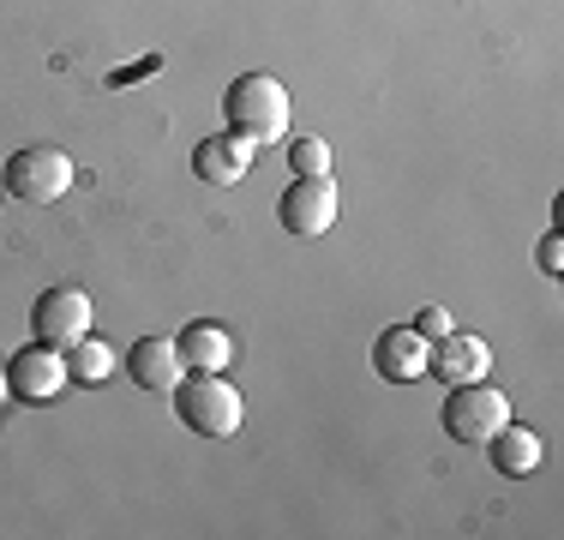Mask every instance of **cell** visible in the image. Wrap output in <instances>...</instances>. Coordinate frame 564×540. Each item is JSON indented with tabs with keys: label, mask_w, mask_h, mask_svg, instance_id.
<instances>
[{
	"label": "cell",
	"mask_w": 564,
	"mask_h": 540,
	"mask_svg": "<svg viewBox=\"0 0 564 540\" xmlns=\"http://www.w3.org/2000/svg\"><path fill=\"white\" fill-rule=\"evenodd\" d=\"M289 102L294 97L271 73H240L223 97V120H228V132H240L252 144H276V139H289Z\"/></svg>",
	"instance_id": "1"
},
{
	"label": "cell",
	"mask_w": 564,
	"mask_h": 540,
	"mask_svg": "<svg viewBox=\"0 0 564 540\" xmlns=\"http://www.w3.org/2000/svg\"><path fill=\"white\" fill-rule=\"evenodd\" d=\"M174 414L181 426L205 432V439H235L240 421H247V402H240V385H228L223 372H181L174 385Z\"/></svg>",
	"instance_id": "2"
},
{
	"label": "cell",
	"mask_w": 564,
	"mask_h": 540,
	"mask_svg": "<svg viewBox=\"0 0 564 540\" xmlns=\"http://www.w3.org/2000/svg\"><path fill=\"white\" fill-rule=\"evenodd\" d=\"M0 186L24 205H55L61 193H73V156L55 151V144H24V151L7 156Z\"/></svg>",
	"instance_id": "3"
},
{
	"label": "cell",
	"mask_w": 564,
	"mask_h": 540,
	"mask_svg": "<svg viewBox=\"0 0 564 540\" xmlns=\"http://www.w3.org/2000/svg\"><path fill=\"white\" fill-rule=\"evenodd\" d=\"M337 210H343V198H337V181H330V174H294V186L276 198V223L289 228L294 240L330 235V228H337Z\"/></svg>",
	"instance_id": "4"
},
{
	"label": "cell",
	"mask_w": 564,
	"mask_h": 540,
	"mask_svg": "<svg viewBox=\"0 0 564 540\" xmlns=\"http://www.w3.org/2000/svg\"><path fill=\"white\" fill-rule=\"evenodd\" d=\"M438 421H445V432L456 444H487L492 432L510 421V402H505V390H492L487 378H475V385H451Z\"/></svg>",
	"instance_id": "5"
},
{
	"label": "cell",
	"mask_w": 564,
	"mask_h": 540,
	"mask_svg": "<svg viewBox=\"0 0 564 540\" xmlns=\"http://www.w3.org/2000/svg\"><path fill=\"white\" fill-rule=\"evenodd\" d=\"M31 336L48 348H73L78 336H90V294L85 289H48L31 306Z\"/></svg>",
	"instance_id": "6"
},
{
	"label": "cell",
	"mask_w": 564,
	"mask_h": 540,
	"mask_svg": "<svg viewBox=\"0 0 564 540\" xmlns=\"http://www.w3.org/2000/svg\"><path fill=\"white\" fill-rule=\"evenodd\" d=\"M66 385H73V378H66V360H61V348H48V343H31L7 360V390L19 402H48V397H61Z\"/></svg>",
	"instance_id": "7"
},
{
	"label": "cell",
	"mask_w": 564,
	"mask_h": 540,
	"mask_svg": "<svg viewBox=\"0 0 564 540\" xmlns=\"http://www.w3.org/2000/svg\"><path fill=\"white\" fill-rule=\"evenodd\" d=\"M426 355H433V343H426L414 324H391V331H379V343H372V367H379L384 385H414V378H426Z\"/></svg>",
	"instance_id": "8"
},
{
	"label": "cell",
	"mask_w": 564,
	"mask_h": 540,
	"mask_svg": "<svg viewBox=\"0 0 564 540\" xmlns=\"http://www.w3.org/2000/svg\"><path fill=\"white\" fill-rule=\"evenodd\" d=\"M252 156H259V144L240 139V132H217V139H198L193 144V174L205 186H235L240 174L252 169Z\"/></svg>",
	"instance_id": "9"
},
{
	"label": "cell",
	"mask_w": 564,
	"mask_h": 540,
	"mask_svg": "<svg viewBox=\"0 0 564 540\" xmlns=\"http://www.w3.org/2000/svg\"><path fill=\"white\" fill-rule=\"evenodd\" d=\"M487 367H492V348L480 336H463V331L438 336L433 355H426V372L445 378V385H475V378H487Z\"/></svg>",
	"instance_id": "10"
},
{
	"label": "cell",
	"mask_w": 564,
	"mask_h": 540,
	"mask_svg": "<svg viewBox=\"0 0 564 540\" xmlns=\"http://www.w3.org/2000/svg\"><path fill=\"white\" fill-rule=\"evenodd\" d=\"M127 372H132V385H144V390H174L186 372V360H181V348H174V336H139V343L127 348Z\"/></svg>",
	"instance_id": "11"
},
{
	"label": "cell",
	"mask_w": 564,
	"mask_h": 540,
	"mask_svg": "<svg viewBox=\"0 0 564 540\" xmlns=\"http://www.w3.org/2000/svg\"><path fill=\"white\" fill-rule=\"evenodd\" d=\"M174 348H181V360H186L193 372H223L228 355H235V336H228L223 324L198 318V324H186V331L174 336Z\"/></svg>",
	"instance_id": "12"
},
{
	"label": "cell",
	"mask_w": 564,
	"mask_h": 540,
	"mask_svg": "<svg viewBox=\"0 0 564 540\" xmlns=\"http://www.w3.org/2000/svg\"><path fill=\"white\" fill-rule=\"evenodd\" d=\"M487 456H492V468H499V475L522 480V475H534V468H541V432L505 421V426L487 439Z\"/></svg>",
	"instance_id": "13"
},
{
	"label": "cell",
	"mask_w": 564,
	"mask_h": 540,
	"mask_svg": "<svg viewBox=\"0 0 564 540\" xmlns=\"http://www.w3.org/2000/svg\"><path fill=\"white\" fill-rule=\"evenodd\" d=\"M109 372H115V348L102 343V336H78V343L66 348V378H73V385H102Z\"/></svg>",
	"instance_id": "14"
},
{
	"label": "cell",
	"mask_w": 564,
	"mask_h": 540,
	"mask_svg": "<svg viewBox=\"0 0 564 540\" xmlns=\"http://www.w3.org/2000/svg\"><path fill=\"white\" fill-rule=\"evenodd\" d=\"M289 169H294V174H330V144L313 139V132L289 139Z\"/></svg>",
	"instance_id": "15"
},
{
	"label": "cell",
	"mask_w": 564,
	"mask_h": 540,
	"mask_svg": "<svg viewBox=\"0 0 564 540\" xmlns=\"http://www.w3.org/2000/svg\"><path fill=\"white\" fill-rule=\"evenodd\" d=\"M414 331H421L426 343H438V336H451V331H456V324H451V313H445V306H421V318H414Z\"/></svg>",
	"instance_id": "16"
},
{
	"label": "cell",
	"mask_w": 564,
	"mask_h": 540,
	"mask_svg": "<svg viewBox=\"0 0 564 540\" xmlns=\"http://www.w3.org/2000/svg\"><path fill=\"white\" fill-rule=\"evenodd\" d=\"M156 66H163V54H144L139 66H120V73L109 78V85H132V78H144V73H156Z\"/></svg>",
	"instance_id": "17"
},
{
	"label": "cell",
	"mask_w": 564,
	"mask_h": 540,
	"mask_svg": "<svg viewBox=\"0 0 564 540\" xmlns=\"http://www.w3.org/2000/svg\"><path fill=\"white\" fill-rule=\"evenodd\" d=\"M541 270H546V277H558V270H564V247H558V235H546V240H541Z\"/></svg>",
	"instance_id": "18"
},
{
	"label": "cell",
	"mask_w": 564,
	"mask_h": 540,
	"mask_svg": "<svg viewBox=\"0 0 564 540\" xmlns=\"http://www.w3.org/2000/svg\"><path fill=\"white\" fill-rule=\"evenodd\" d=\"M0 390H7V372H0Z\"/></svg>",
	"instance_id": "19"
},
{
	"label": "cell",
	"mask_w": 564,
	"mask_h": 540,
	"mask_svg": "<svg viewBox=\"0 0 564 540\" xmlns=\"http://www.w3.org/2000/svg\"><path fill=\"white\" fill-rule=\"evenodd\" d=\"M0 198H7V186H0Z\"/></svg>",
	"instance_id": "20"
}]
</instances>
